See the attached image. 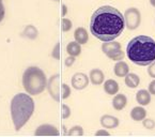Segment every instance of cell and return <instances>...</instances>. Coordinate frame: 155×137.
Masks as SVG:
<instances>
[{"instance_id":"cell-7","label":"cell","mask_w":155,"mask_h":137,"mask_svg":"<svg viewBox=\"0 0 155 137\" xmlns=\"http://www.w3.org/2000/svg\"><path fill=\"white\" fill-rule=\"evenodd\" d=\"M61 82H60V75L59 74H54L49 80L47 82V88L48 93L56 102L61 101Z\"/></svg>"},{"instance_id":"cell-9","label":"cell","mask_w":155,"mask_h":137,"mask_svg":"<svg viewBox=\"0 0 155 137\" xmlns=\"http://www.w3.org/2000/svg\"><path fill=\"white\" fill-rule=\"evenodd\" d=\"M60 133L55 125L51 124H42L35 130L34 135L37 136H58Z\"/></svg>"},{"instance_id":"cell-31","label":"cell","mask_w":155,"mask_h":137,"mask_svg":"<svg viewBox=\"0 0 155 137\" xmlns=\"http://www.w3.org/2000/svg\"><path fill=\"white\" fill-rule=\"evenodd\" d=\"M95 135H96V136H109L110 133L108 132V131L102 129V130H98L97 132L95 133Z\"/></svg>"},{"instance_id":"cell-26","label":"cell","mask_w":155,"mask_h":137,"mask_svg":"<svg viewBox=\"0 0 155 137\" xmlns=\"http://www.w3.org/2000/svg\"><path fill=\"white\" fill-rule=\"evenodd\" d=\"M60 47H61V44L58 42L57 44L55 45V47L53 48V52H51V57L56 60H59L60 59Z\"/></svg>"},{"instance_id":"cell-12","label":"cell","mask_w":155,"mask_h":137,"mask_svg":"<svg viewBox=\"0 0 155 137\" xmlns=\"http://www.w3.org/2000/svg\"><path fill=\"white\" fill-rule=\"evenodd\" d=\"M127 105V98L125 94L123 93H117L112 99V107L114 110L120 112V110L124 109Z\"/></svg>"},{"instance_id":"cell-25","label":"cell","mask_w":155,"mask_h":137,"mask_svg":"<svg viewBox=\"0 0 155 137\" xmlns=\"http://www.w3.org/2000/svg\"><path fill=\"white\" fill-rule=\"evenodd\" d=\"M71 116V108L68 107L66 104H61V118L68 119Z\"/></svg>"},{"instance_id":"cell-15","label":"cell","mask_w":155,"mask_h":137,"mask_svg":"<svg viewBox=\"0 0 155 137\" xmlns=\"http://www.w3.org/2000/svg\"><path fill=\"white\" fill-rule=\"evenodd\" d=\"M151 96H152V94L149 92V90L141 89V90H139V91H137L136 101L139 105L147 106L151 103Z\"/></svg>"},{"instance_id":"cell-11","label":"cell","mask_w":155,"mask_h":137,"mask_svg":"<svg viewBox=\"0 0 155 137\" xmlns=\"http://www.w3.org/2000/svg\"><path fill=\"white\" fill-rule=\"evenodd\" d=\"M89 79L94 86H100L105 82V75L104 72L100 68H92L89 73Z\"/></svg>"},{"instance_id":"cell-34","label":"cell","mask_w":155,"mask_h":137,"mask_svg":"<svg viewBox=\"0 0 155 137\" xmlns=\"http://www.w3.org/2000/svg\"><path fill=\"white\" fill-rule=\"evenodd\" d=\"M54 1H57V2H59V1H60V0H54Z\"/></svg>"},{"instance_id":"cell-23","label":"cell","mask_w":155,"mask_h":137,"mask_svg":"<svg viewBox=\"0 0 155 137\" xmlns=\"http://www.w3.org/2000/svg\"><path fill=\"white\" fill-rule=\"evenodd\" d=\"M142 125H143L144 129H147V130H154L155 129V121L153 120L152 118H144L143 120H142Z\"/></svg>"},{"instance_id":"cell-32","label":"cell","mask_w":155,"mask_h":137,"mask_svg":"<svg viewBox=\"0 0 155 137\" xmlns=\"http://www.w3.org/2000/svg\"><path fill=\"white\" fill-rule=\"evenodd\" d=\"M66 13H68V7H66L65 5H61V16L62 17H64V16L66 15Z\"/></svg>"},{"instance_id":"cell-8","label":"cell","mask_w":155,"mask_h":137,"mask_svg":"<svg viewBox=\"0 0 155 137\" xmlns=\"http://www.w3.org/2000/svg\"><path fill=\"white\" fill-rule=\"evenodd\" d=\"M89 76H87L84 73H75L73 76H72L71 79V84L72 87L74 88L75 90H84L88 87L89 85Z\"/></svg>"},{"instance_id":"cell-2","label":"cell","mask_w":155,"mask_h":137,"mask_svg":"<svg viewBox=\"0 0 155 137\" xmlns=\"http://www.w3.org/2000/svg\"><path fill=\"white\" fill-rule=\"evenodd\" d=\"M127 58L139 66H147L155 60V40L149 35H137L126 46Z\"/></svg>"},{"instance_id":"cell-1","label":"cell","mask_w":155,"mask_h":137,"mask_svg":"<svg viewBox=\"0 0 155 137\" xmlns=\"http://www.w3.org/2000/svg\"><path fill=\"white\" fill-rule=\"evenodd\" d=\"M124 29L123 14L111 5H103L92 14L90 31L100 41H114L121 35Z\"/></svg>"},{"instance_id":"cell-20","label":"cell","mask_w":155,"mask_h":137,"mask_svg":"<svg viewBox=\"0 0 155 137\" xmlns=\"http://www.w3.org/2000/svg\"><path fill=\"white\" fill-rule=\"evenodd\" d=\"M39 35V31L33 25H28L27 27L24 29L23 33H21V37L27 38L29 40H35Z\"/></svg>"},{"instance_id":"cell-10","label":"cell","mask_w":155,"mask_h":137,"mask_svg":"<svg viewBox=\"0 0 155 137\" xmlns=\"http://www.w3.org/2000/svg\"><path fill=\"white\" fill-rule=\"evenodd\" d=\"M100 122L104 129H116L120 124L119 119L111 115H103L100 119Z\"/></svg>"},{"instance_id":"cell-4","label":"cell","mask_w":155,"mask_h":137,"mask_svg":"<svg viewBox=\"0 0 155 137\" xmlns=\"http://www.w3.org/2000/svg\"><path fill=\"white\" fill-rule=\"evenodd\" d=\"M23 86L30 95H39L47 86V78L43 70L38 66H29L23 75Z\"/></svg>"},{"instance_id":"cell-13","label":"cell","mask_w":155,"mask_h":137,"mask_svg":"<svg viewBox=\"0 0 155 137\" xmlns=\"http://www.w3.org/2000/svg\"><path fill=\"white\" fill-rule=\"evenodd\" d=\"M114 73L117 77H125L130 73V66L125 61H117L114 66Z\"/></svg>"},{"instance_id":"cell-3","label":"cell","mask_w":155,"mask_h":137,"mask_svg":"<svg viewBox=\"0 0 155 137\" xmlns=\"http://www.w3.org/2000/svg\"><path fill=\"white\" fill-rule=\"evenodd\" d=\"M34 101L29 94L17 93L11 101V117L14 128L19 131L34 112Z\"/></svg>"},{"instance_id":"cell-19","label":"cell","mask_w":155,"mask_h":137,"mask_svg":"<svg viewBox=\"0 0 155 137\" xmlns=\"http://www.w3.org/2000/svg\"><path fill=\"white\" fill-rule=\"evenodd\" d=\"M66 53L70 56L77 57V56H79L81 54V45L79 43H77L76 41L70 42L66 45Z\"/></svg>"},{"instance_id":"cell-17","label":"cell","mask_w":155,"mask_h":137,"mask_svg":"<svg viewBox=\"0 0 155 137\" xmlns=\"http://www.w3.org/2000/svg\"><path fill=\"white\" fill-rule=\"evenodd\" d=\"M119 84L114 79H107L104 82V91L109 95H116L119 92Z\"/></svg>"},{"instance_id":"cell-5","label":"cell","mask_w":155,"mask_h":137,"mask_svg":"<svg viewBox=\"0 0 155 137\" xmlns=\"http://www.w3.org/2000/svg\"><path fill=\"white\" fill-rule=\"evenodd\" d=\"M102 52L114 61H121L125 56L124 52L122 50L121 44L117 41L104 42L102 44Z\"/></svg>"},{"instance_id":"cell-14","label":"cell","mask_w":155,"mask_h":137,"mask_svg":"<svg viewBox=\"0 0 155 137\" xmlns=\"http://www.w3.org/2000/svg\"><path fill=\"white\" fill-rule=\"evenodd\" d=\"M130 116L132 118V120L136 122L142 121L144 118L147 117V110L143 106L139 105V106H135L134 108H132L130 112Z\"/></svg>"},{"instance_id":"cell-29","label":"cell","mask_w":155,"mask_h":137,"mask_svg":"<svg viewBox=\"0 0 155 137\" xmlns=\"http://www.w3.org/2000/svg\"><path fill=\"white\" fill-rule=\"evenodd\" d=\"M148 90L152 95H155V78H153L152 82L149 84V87H148Z\"/></svg>"},{"instance_id":"cell-33","label":"cell","mask_w":155,"mask_h":137,"mask_svg":"<svg viewBox=\"0 0 155 137\" xmlns=\"http://www.w3.org/2000/svg\"><path fill=\"white\" fill-rule=\"evenodd\" d=\"M150 3H151V5H152V7L155 8V0H150Z\"/></svg>"},{"instance_id":"cell-28","label":"cell","mask_w":155,"mask_h":137,"mask_svg":"<svg viewBox=\"0 0 155 137\" xmlns=\"http://www.w3.org/2000/svg\"><path fill=\"white\" fill-rule=\"evenodd\" d=\"M75 58L76 57H73V56H68V57L64 60V65H65L66 68H70V66H72L74 63H75Z\"/></svg>"},{"instance_id":"cell-6","label":"cell","mask_w":155,"mask_h":137,"mask_svg":"<svg viewBox=\"0 0 155 137\" xmlns=\"http://www.w3.org/2000/svg\"><path fill=\"white\" fill-rule=\"evenodd\" d=\"M123 16L124 22H125V28L130 30H136L141 24V13L135 7L126 9Z\"/></svg>"},{"instance_id":"cell-21","label":"cell","mask_w":155,"mask_h":137,"mask_svg":"<svg viewBox=\"0 0 155 137\" xmlns=\"http://www.w3.org/2000/svg\"><path fill=\"white\" fill-rule=\"evenodd\" d=\"M68 136H82L84 135V129L80 125H75L70 129V131L68 132Z\"/></svg>"},{"instance_id":"cell-24","label":"cell","mask_w":155,"mask_h":137,"mask_svg":"<svg viewBox=\"0 0 155 137\" xmlns=\"http://www.w3.org/2000/svg\"><path fill=\"white\" fill-rule=\"evenodd\" d=\"M71 95V88L66 84L61 85V100H65Z\"/></svg>"},{"instance_id":"cell-27","label":"cell","mask_w":155,"mask_h":137,"mask_svg":"<svg viewBox=\"0 0 155 137\" xmlns=\"http://www.w3.org/2000/svg\"><path fill=\"white\" fill-rule=\"evenodd\" d=\"M148 74L151 78H155V60L151 64H149L148 68Z\"/></svg>"},{"instance_id":"cell-30","label":"cell","mask_w":155,"mask_h":137,"mask_svg":"<svg viewBox=\"0 0 155 137\" xmlns=\"http://www.w3.org/2000/svg\"><path fill=\"white\" fill-rule=\"evenodd\" d=\"M5 7H3V2H2V0H0V23L5 18Z\"/></svg>"},{"instance_id":"cell-16","label":"cell","mask_w":155,"mask_h":137,"mask_svg":"<svg viewBox=\"0 0 155 137\" xmlns=\"http://www.w3.org/2000/svg\"><path fill=\"white\" fill-rule=\"evenodd\" d=\"M74 38H75V41L80 45L86 44L89 40V34H88L87 29L84 27H78L74 32Z\"/></svg>"},{"instance_id":"cell-22","label":"cell","mask_w":155,"mask_h":137,"mask_svg":"<svg viewBox=\"0 0 155 137\" xmlns=\"http://www.w3.org/2000/svg\"><path fill=\"white\" fill-rule=\"evenodd\" d=\"M72 26H73V24H72L71 19L62 17V19H61V30L63 32L70 31V30L72 29Z\"/></svg>"},{"instance_id":"cell-18","label":"cell","mask_w":155,"mask_h":137,"mask_svg":"<svg viewBox=\"0 0 155 137\" xmlns=\"http://www.w3.org/2000/svg\"><path fill=\"white\" fill-rule=\"evenodd\" d=\"M124 82L130 89H135L139 86L140 84V77L137 75L136 73H128L127 75L124 77Z\"/></svg>"}]
</instances>
